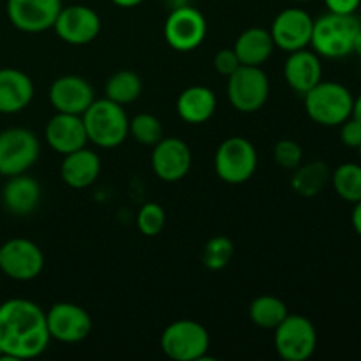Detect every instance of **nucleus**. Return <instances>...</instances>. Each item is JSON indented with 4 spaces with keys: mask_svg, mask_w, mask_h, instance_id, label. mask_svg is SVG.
<instances>
[{
    "mask_svg": "<svg viewBox=\"0 0 361 361\" xmlns=\"http://www.w3.org/2000/svg\"><path fill=\"white\" fill-rule=\"evenodd\" d=\"M46 312L32 300L11 298L0 303V358L32 360L48 349Z\"/></svg>",
    "mask_w": 361,
    "mask_h": 361,
    "instance_id": "obj_1",
    "label": "nucleus"
},
{
    "mask_svg": "<svg viewBox=\"0 0 361 361\" xmlns=\"http://www.w3.org/2000/svg\"><path fill=\"white\" fill-rule=\"evenodd\" d=\"M87 137L97 148H116L129 136V116L123 106L109 99H95L81 115Z\"/></svg>",
    "mask_w": 361,
    "mask_h": 361,
    "instance_id": "obj_2",
    "label": "nucleus"
},
{
    "mask_svg": "<svg viewBox=\"0 0 361 361\" xmlns=\"http://www.w3.org/2000/svg\"><path fill=\"white\" fill-rule=\"evenodd\" d=\"M360 27L361 21L355 14L326 13L314 20L310 46L324 59H344L353 53Z\"/></svg>",
    "mask_w": 361,
    "mask_h": 361,
    "instance_id": "obj_3",
    "label": "nucleus"
},
{
    "mask_svg": "<svg viewBox=\"0 0 361 361\" xmlns=\"http://www.w3.org/2000/svg\"><path fill=\"white\" fill-rule=\"evenodd\" d=\"M303 97L307 115L317 126L337 127L353 115L355 97L345 85L337 81L321 80Z\"/></svg>",
    "mask_w": 361,
    "mask_h": 361,
    "instance_id": "obj_4",
    "label": "nucleus"
},
{
    "mask_svg": "<svg viewBox=\"0 0 361 361\" xmlns=\"http://www.w3.org/2000/svg\"><path fill=\"white\" fill-rule=\"evenodd\" d=\"M214 168L219 178L229 185L249 182L257 169V150L247 137L231 136L217 147Z\"/></svg>",
    "mask_w": 361,
    "mask_h": 361,
    "instance_id": "obj_5",
    "label": "nucleus"
},
{
    "mask_svg": "<svg viewBox=\"0 0 361 361\" xmlns=\"http://www.w3.org/2000/svg\"><path fill=\"white\" fill-rule=\"evenodd\" d=\"M161 349L173 361H200L210 349V334L192 319L175 321L162 331Z\"/></svg>",
    "mask_w": 361,
    "mask_h": 361,
    "instance_id": "obj_6",
    "label": "nucleus"
},
{
    "mask_svg": "<svg viewBox=\"0 0 361 361\" xmlns=\"http://www.w3.org/2000/svg\"><path fill=\"white\" fill-rule=\"evenodd\" d=\"M41 143L35 133L25 127H11L0 133V175L27 173L37 162Z\"/></svg>",
    "mask_w": 361,
    "mask_h": 361,
    "instance_id": "obj_7",
    "label": "nucleus"
},
{
    "mask_svg": "<svg viewBox=\"0 0 361 361\" xmlns=\"http://www.w3.org/2000/svg\"><path fill=\"white\" fill-rule=\"evenodd\" d=\"M270 97V80L257 66H240L228 76V99L240 113H256Z\"/></svg>",
    "mask_w": 361,
    "mask_h": 361,
    "instance_id": "obj_8",
    "label": "nucleus"
},
{
    "mask_svg": "<svg viewBox=\"0 0 361 361\" xmlns=\"http://www.w3.org/2000/svg\"><path fill=\"white\" fill-rule=\"evenodd\" d=\"M274 331L275 349L284 361H307L316 351L317 331L309 317L288 314Z\"/></svg>",
    "mask_w": 361,
    "mask_h": 361,
    "instance_id": "obj_9",
    "label": "nucleus"
},
{
    "mask_svg": "<svg viewBox=\"0 0 361 361\" xmlns=\"http://www.w3.org/2000/svg\"><path fill=\"white\" fill-rule=\"evenodd\" d=\"M208 23L200 9L192 6L173 7L164 23V39L175 51H194L207 37Z\"/></svg>",
    "mask_w": 361,
    "mask_h": 361,
    "instance_id": "obj_10",
    "label": "nucleus"
},
{
    "mask_svg": "<svg viewBox=\"0 0 361 361\" xmlns=\"http://www.w3.org/2000/svg\"><path fill=\"white\" fill-rule=\"evenodd\" d=\"M41 247L27 238H11L0 245V270L18 282H30L44 270Z\"/></svg>",
    "mask_w": 361,
    "mask_h": 361,
    "instance_id": "obj_11",
    "label": "nucleus"
},
{
    "mask_svg": "<svg viewBox=\"0 0 361 361\" xmlns=\"http://www.w3.org/2000/svg\"><path fill=\"white\" fill-rule=\"evenodd\" d=\"M101 25V16L95 9L83 4H73L60 9L53 30L67 44L85 46L97 39Z\"/></svg>",
    "mask_w": 361,
    "mask_h": 361,
    "instance_id": "obj_12",
    "label": "nucleus"
},
{
    "mask_svg": "<svg viewBox=\"0 0 361 361\" xmlns=\"http://www.w3.org/2000/svg\"><path fill=\"white\" fill-rule=\"evenodd\" d=\"M49 337L62 344H78L90 335L94 323L87 310L71 302H59L46 312Z\"/></svg>",
    "mask_w": 361,
    "mask_h": 361,
    "instance_id": "obj_13",
    "label": "nucleus"
},
{
    "mask_svg": "<svg viewBox=\"0 0 361 361\" xmlns=\"http://www.w3.org/2000/svg\"><path fill=\"white\" fill-rule=\"evenodd\" d=\"M62 7V0H7V18L25 34H41L53 28Z\"/></svg>",
    "mask_w": 361,
    "mask_h": 361,
    "instance_id": "obj_14",
    "label": "nucleus"
},
{
    "mask_svg": "<svg viewBox=\"0 0 361 361\" xmlns=\"http://www.w3.org/2000/svg\"><path fill=\"white\" fill-rule=\"evenodd\" d=\"M312 28L314 20L305 9L288 7L275 16L270 34L275 42V48L291 53L310 46Z\"/></svg>",
    "mask_w": 361,
    "mask_h": 361,
    "instance_id": "obj_15",
    "label": "nucleus"
},
{
    "mask_svg": "<svg viewBox=\"0 0 361 361\" xmlns=\"http://www.w3.org/2000/svg\"><path fill=\"white\" fill-rule=\"evenodd\" d=\"M192 166V152L180 137L164 136L152 150V169L159 180L175 183L185 178Z\"/></svg>",
    "mask_w": 361,
    "mask_h": 361,
    "instance_id": "obj_16",
    "label": "nucleus"
},
{
    "mask_svg": "<svg viewBox=\"0 0 361 361\" xmlns=\"http://www.w3.org/2000/svg\"><path fill=\"white\" fill-rule=\"evenodd\" d=\"M48 97L55 111L69 115H83L95 101L90 81L78 74H63L56 78L49 87Z\"/></svg>",
    "mask_w": 361,
    "mask_h": 361,
    "instance_id": "obj_17",
    "label": "nucleus"
},
{
    "mask_svg": "<svg viewBox=\"0 0 361 361\" xmlns=\"http://www.w3.org/2000/svg\"><path fill=\"white\" fill-rule=\"evenodd\" d=\"M46 143L56 154L67 155L87 147L88 137L81 115L56 111L44 127Z\"/></svg>",
    "mask_w": 361,
    "mask_h": 361,
    "instance_id": "obj_18",
    "label": "nucleus"
},
{
    "mask_svg": "<svg viewBox=\"0 0 361 361\" xmlns=\"http://www.w3.org/2000/svg\"><path fill=\"white\" fill-rule=\"evenodd\" d=\"M284 80L296 94L305 95L323 80V63L316 51L303 48L289 53L284 63Z\"/></svg>",
    "mask_w": 361,
    "mask_h": 361,
    "instance_id": "obj_19",
    "label": "nucleus"
},
{
    "mask_svg": "<svg viewBox=\"0 0 361 361\" xmlns=\"http://www.w3.org/2000/svg\"><path fill=\"white\" fill-rule=\"evenodd\" d=\"M41 185L34 176L21 173L9 176L2 187V204L9 214L16 217H27L37 210L41 203Z\"/></svg>",
    "mask_w": 361,
    "mask_h": 361,
    "instance_id": "obj_20",
    "label": "nucleus"
},
{
    "mask_svg": "<svg viewBox=\"0 0 361 361\" xmlns=\"http://www.w3.org/2000/svg\"><path fill=\"white\" fill-rule=\"evenodd\" d=\"M34 99V81L14 67L0 69V113L14 115L28 108Z\"/></svg>",
    "mask_w": 361,
    "mask_h": 361,
    "instance_id": "obj_21",
    "label": "nucleus"
},
{
    "mask_svg": "<svg viewBox=\"0 0 361 361\" xmlns=\"http://www.w3.org/2000/svg\"><path fill=\"white\" fill-rule=\"evenodd\" d=\"M101 175V157L97 152L83 147L63 155L60 164V178L71 189H88Z\"/></svg>",
    "mask_w": 361,
    "mask_h": 361,
    "instance_id": "obj_22",
    "label": "nucleus"
},
{
    "mask_svg": "<svg viewBox=\"0 0 361 361\" xmlns=\"http://www.w3.org/2000/svg\"><path fill=\"white\" fill-rule=\"evenodd\" d=\"M217 109V95L212 88L192 85L178 95L176 111L180 118L190 126H201L214 116Z\"/></svg>",
    "mask_w": 361,
    "mask_h": 361,
    "instance_id": "obj_23",
    "label": "nucleus"
},
{
    "mask_svg": "<svg viewBox=\"0 0 361 361\" xmlns=\"http://www.w3.org/2000/svg\"><path fill=\"white\" fill-rule=\"evenodd\" d=\"M233 49L242 66L261 67L274 55L275 42L271 39L270 30L261 27H250L236 37Z\"/></svg>",
    "mask_w": 361,
    "mask_h": 361,
    "instance_id": "obj_24",
    "label": "nucleus"
},
{
    "mask_svg": "<svg viewBox=\"0 0 361 361\" xmlns=\"http://www.w3.org/2000/svg\"><path fill=\"white\" fill-rule=\"evenodd\" d=\"M293 171H295L291 180L293 190L303 197L317 196L331 180L330 168L323 161H312L307 162V164H300Z\"/></svg>",
    "mask_w": 361,
    "mask_h": 361,
    "instance_id": "obj_25",
    "label": "nucleus"
},
{
    "mask_svg": "<svg viewBox=\"0 0 361 361\" xmlns=\"http://www.w3.org/2000/svg\"><path fill=\"white\" fill-rule=\"evenodd\" d=\"M141 92H143V81L140 74L127 69L116 71L104 85V97L120 106L133 104L141 97Z\"/></svg>",
    "mask_w": 361,
    "mask_h": 361,
    "instance_id": "obj_26",
    "label": "nucleus"
},
{
    "mask_svg": "<svg viewBox=\"0 0 361 361\" xmlns=\"http://www.w3.org/2000/svg\"><path fill=\"white\" fill-rule=\"evenodd\" d=\"M288 305L271 295L257 296L249 307L250 321L263 330H275L288 317Z\"/></svg>",
    "mask_w": 361,
    "mask_h": 361,
    "instance_id": "obj_27",
    "label": "nucleus"
},
{
    "mask_svg": "<svg viewBox=\"0 0 361 361\" xmlns=\"http://www.w3.org/2000/svg\"><path fill=\"white\" fill-rule=\"evenodd\" d=\"M331 185L338 197L348 203H358L361 201V164L345 162L341 164L331 173Z\"/></svg>",
    "mask_w": 361,
    "mask_h": 361,
    "instance_id": "obj_28",
    "label": "nucleus"
},
{
    "mask_svg": "<svg viewBox=\"0 0 361 361\" xmlns=\"http://www.w3.org/2000/svg\"><path fill=\"white\" fill-rule=\"evenodd\" d=\"M129 136L145 147H154L164 137V127L152 113H140L134 118H129Z\"/></svg>",
    "mask_w": 361,
    "mask_h": 361,
    "instance_id": "obj_29",
    "label": "nucleus"
},
{
    "mask_svg": "<svg viewBox=\"0 0 361 361\" xmlns=\"http://www.w3.org/2000/svg\"><path fill=\"white\" fill-rule=\"evenodd\" d=\"M235 256V243L228 236H212L203 247V259L204 268L212 271H219L229 264V261Z\"/></svg>",
    "mask_w": 361,
    "mask_h": 361,
    "instance_id": "obj_30",
    "label": "nucleus"
},
{
    "mask_svg": "<svg viewBox=\"0 0 361 361\" xmlns=\"http://www.w3.org/2000/svg\"><path fill=\"white\" fill-rule=\"evenodd\" d=\"M137 229L145 236H157L161 235L162 229L166 228V210L159 203H145L137 212Z\"/></svg>",
    "mask_w": 361,
    "mask_h": 361,
    "instance_id": "obj_31",
    "label": "nucleus"
},
{
    "mask_svg": "<svg viewBox=\"0 0 361 361\" xmlns=\"http://www.w3.org/2000/svg\"><path fill=\"white\" fill-rule=\"evenodd\" d=\"M274 159L281 168L296 169L303 161V148L293 140H281L274 147Z\"/></svg>",
    "mask_w": 361,
    "mask_h": 361,
    "instance_id": "obj_32",
    "label": "nucleus"
},
{
    "mask_svg": "<svg viewBox=\"0 0 361 361\" xmlns=\"http://www.w3.org/2000/svg\"><path fill=\"white\" fill-rule=\"evenodd\" d=\"M240 66H242V63H240L238 56H236L235 49L233 48H222L215 53L214 67L219 74H222V76H231Z\"/></svg>",
    "mask_w": 361,
    "mask_h": 361,
    "instance_id": "obj_33",
    "label": "nucleus"
},
{
    "mask_svg": "<svg viewBox=\"0 0 361 361\" xmlns=\"http://www.w3.org/2000/svg\"><path fill=\"white\" fill-rule=\"evenodd\" d=\"M341 141L345 147L358 150L361 145V122L351 116L344 123H341Z\"/></svg>",
    "mask_w": 361,
    "mask_h": 361,
    "instance_id": "obj_34",
    "label": "nucleus"
},
{
    "mask_svg": "<svg viewBox=\"0 0 361 361\" xmlns=\"http://www.w3.org/2000/svg\"><path fill=\"white\" fill-rule=\"evenodd\" d=\"M328 13L355 14L361 6V0H324Z\"/></svg>",
    "mask_w": 361,
    "mask_h": 361,
    "instance_id": "obj_35",
    "label": "nucleus"
},
{
    "mask_svg": "<svg viewBox=\"0 0 361 361\" xmlns=\"http://www.w3.org/2000/svg\"><path fill=\"white\" fill-rule=\"evenodd\" d=\"M351 222L355 231L358 233V236L361 238V201L355 203V208H353V214H351Z\"/></svg>",
    "mask_w": 361,
    "mask_h": 361,
    "instance_id": "obj_36",
    "label": "nucleus"
},
{
    "mask_svg": "<svg viewBox=\"0 0 361 361\" xmlns=\"http://www.w3.org/2000/svg\"><path fill=\"white\" fill-rule=\"evenodd\" d=\"M116 7H122V9H133V7L141 6L145 0H111Z\"/></svg>",
    "mask_w": 361,
    "mask_h": 361,
    "instance_id": "obj_37",
    "label": "nucleus"
},
{
    "mask_svg": "<svg viewBox=\"0 0 361 361\" xmlns=\"http://www.w3.org/2000/svg\"><path fill=\"white\" fill-rule=\"evenodd\" d=\"M353 118H356L361 122V94L355 99V104H353Z\"/></svg>",
    "mask_w": 361,
    "mask_h": 361,
    "instance_id": "obj_38",
    "label": "nucleus"
},
{
    "mask_svg": "<svg viewBox=\"0 0 361 361\" xmlns=\"http://www.w3.org/2000/svg\"><path fill=\"white\" fill-rule=\"evenodd\" d=\"M353 53H356V55L361 56V27H360L358 34H356V37H355V44H353Z\"/></svg>",
    "mask_w": 361,
    "mask_h": 361,
    "instance_id": "obj_39",
    "label": "nucleus"
},
{
    "mask_svg": "<svg viewBox=\"0 0 361 361\" xmlns=\"http://www.w3.org/2000/svg\"><path fill=\"white\" fill-rule=\"evenodd\" d=\"M293 2H298V4H305V2H310V0H293Z\"/></svg>",
    "mask_w": 361,
    "mask_h": 361,
    "instance_id": "obj_40",
    "label": "nucleus"
},
{
    "mask_svg": "<svg viewBox=\"0 0 361 361\" xmlns=\"http://www.w3.org/2000/svg\"><path fill=\"white\" fill-rule=\"evenodd\" d=\"M358 152H360V159H361V145H360V148H358Z\"/></svg>",
    "mask_w": 361,
    "mask_h": 361,
    "instance_id": "obj_41",
    "label": "nucleus"
},
{
    "mask_svg": "<svg viewBox=\"0 0 361 361\" xmlns=\"http://www.w3.org/2000/svg\"><path fill=\"white\" fill-rule=\"evenodd\" d=\"M2 178H4V176H2V175H0V183H2Z\"/></svg>",
    "mask_w": 361,
    "mask_h": 361,
    "instance_id": "obj_42",
    "label": "nucleus"
}]
</instances>
